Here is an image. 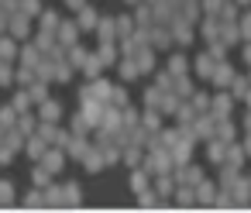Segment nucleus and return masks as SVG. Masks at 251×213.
<instances>
[{"label":"nucleus","mask_w":251,"mask_h":213,"mask_svg":"<svg viewBox=\"0 0 251 213\" xmlns=\"http://www.w3.org/2000/svg\"><path fill=\"white\" fill-rule=\"evenodd\" d=\"M7 31H11L18 42H25V38L31 35V18H28L25 11H14V14H11V21H7Z\"/></svg>","instance_id":"obj_1"},{"label":"nucleus","mask_w":251,"mask_h":213,"mask_svg":"<svg viewBox=\"0 0 251 213\" xmlns=\"http://www.w3.org/2000/svg\"><path fill=\"white\" fill-rule=\"evenodd\" d=\"M42 165L55 175V172H62V165H66V148H59V144H49V151L42 155Z\"/></svg>","instance_id":"obj_2"},{"label":"nucleus","mask_w":251,"mask_h":213,"mask_svg":"<svg viewBox=\"0 0 251 213\" xmlns=\"http://www.w3.org/2000/svg\"><path fill=\"white\" fill-rule=\"evenodd\" d=\"M83 100H100V103H107V100H110V86L97 76V79H90V86H83Z\"/></svg>","instance_id":"obj_3"},{"label":"nucleus","mask_w":251,"mask_h":213,"mask_svg":"<svg viewBox=\"0 0 251 213\" xmlns=\"http://www.w3.org/2000/svg\"><path fill=\"white\" fill-rule=\"evenodd\" d=\"M103 110H107V103H100V100H83V117H86V124L90 127H100V120H103Z\"/></svg>","instance_id":"obj_4"},{"label":"nucleus","mask_w":251,"mask_h":213,"mask_svg":"<svg viewBox=\"0 0 251 213\" xmlns=\"http://www.w3.org/2000/svg\"><path fill=\"white\" fill-rule=\"evenodd\" d=\"M76 38H79V24H76V21H62V24H59V31H55V42H59V45H66V48H73V45H76Z\"/></svg>","instance_id":"obj_5"},{"label":"nucleus","mask_w":251,"mask_h":213,"mask_svg":"<svg viewBox=\"0 0 251 213\" xmlns=\"http://www.w3.org/2000/svg\"><path fill=\"white\" fill-rule=\"evenodd\" d=\"M21 55V45H18V38L11 35V31H4V35H0V59H18Z\"/></svg>","instance_id":"obj_6"},{"label":"nucleus","mask_w":251,"mask_h":213,"mask_svg":"<svg viewBox=\"0 0 251 213\" xmlns=\"http://www.w3.org/2000/svg\"><path fill=\"white\" fill-rule=\"evenodd\" d=\"M25 151H28L35 162H42V155L49 151V141H45L42 134H28V141H25Z\"/></svg>","instance_id":"obj_7"},{"label":"nucleus","mask_w":251,"mask_h":213,"mask_svg":"<svg viewBox=\"0 0 251 213\" xmlns=\"http://www.w3.org/2000/svg\"><path fill=\"white\" fill-rule=\"evenodd\" d=\"M31 103H35V100H31V93H28V86H18V93L11 96V107H14L18 114H28Z\"/></svg>","instance_id":"obj_8"},{"label":"nucleus","mask_w":251,"mask_h":213,"mask_svg":"<svg viewBox=\"0 0 251 213\" xmlns=\"http://www.w3.org/2000/svg\"><path fill=\"white\" fill-rule=\"evenodd\" d=\"M66 151H69L73 158H79V162H83V155L90 151V141H86V134H73V138H69V144H66Z\"/></svg>","instance_id":"obj_9"},{"label":"nucleus","mask_w":251,"mask_h":213,"mask_svg":"<svg viewBox=\"0 0 251 213\" xmlns=\"http://www.w3.org/2000/svg\"><path fill=\"white\" fill-rule=\"evenodd\" d=\"M59 24H62V18H59L52 7L38 14V28H42V31H52V35H55V31H59Z\"/></svg>","instance_id":"obj_10"},{"label":"nucleus","mask_w":251,"mask_h":213,"mask_svg":"<svg viewBox=\"0 0 251 213\" xmlns=\"http://www.w3.org/2000/svg\"><path fill=\"white\" fill-rule=\"evenodd\" d=\"M35 79H42V83H55V62H52L49 55L35 66Z\"/></svg>","instance_id":"obj_11"},{"label":"nucleus","mask_w":251,"mask_h":213,"mask_svg":"<svg viewBox=\"0 0 251 213\" xmlns=\"http://www.w3.org/2000/svg\"><path fill=\"white\" fill-rule=\"evenodd\" d=\"M59 117H62V107H59L55 100L38 103V120H59Z\"/></svg>","instance_id":"obj_12"},{"label":"nucleus","mask_w":251,"mask_h":213,"mask_svg":"<svg viewBox=\"0 0 251 213\" xmlns=\"http://www.w3.org/2000/svg\"><path fill=\"white\" fill-rule=\"evenodd\" d=\"M83 165H86L90 172H97V168H103V165H107V162H103V148H93V144H90V151L83 155Z\"/></svg>","instance_id":"obj_13"},{"label":"nucleus","mask_w":251,"mask_h":213,"mask_svg":"<svg viewBox=\"0 0 251 213\" xmlns=\"http://www.w3.org/2000/svg\"><path fill=\"white\" fill-rule=\"evenodd\" d=\"M42 59H45V55H42V52H38V45H35V42H31V45H25V48H21V66H31V69H35V66H38V62H42Z\"/></svg>","instance_id":"obj_14"},{"label":"nucleus","mask_w":251,"mask_h":213,"mask_svg":"<svg viewBox=\"0 0 251 213\" xmlns=\"http://www.w3.org/2000/svg\"><path fill=\"white\" fill-rule=\"evenodd\" d=\"M79 18H76V24H79V31H86V28H97V11L93 7H83V11H76Z\"/></svg>","instance_id":"obj_15"},{"label":"nucleus","mask_w":251,"mask_h":213,"mask_svg":"<svg viewBox=\"0 0 251 213\" xmlns=\"http://www.w3.org/2000/svg\"><path fill=\"white\" fill-rule=\"evenodd\" d=\"M100 69H103V59H100V55H86V62H83L86 79H97V76H100Z\"/></svg>","instance_id":"obj_16"},{"label":"nucleus","mask_w":251,"mask_h":213,"mask_svg":"<svg viewBox=\"0 0 251 213\" xmlns=\"http://www.w3.org/2000/svg\"><path fill=\"white\" fill-rule=\"evenodd\" d=\"M45 206H66L62 186H45Z\"/></svg>","instance_id":"obj_17"},{"label":"nucleus","mask_w":251,"mask_h":213,"mask_svg":"<svg viewBox=\"0 0 251 213\" xmlns=\"http://www.w3.org/2000/svg\"><path fill=\"white\" fill-rule=\"evenodd\" d=\"M35 45H38V52H42V55H49V48L55 45V35H52V31H42V28H38V35H35Z\"/></svg>","instance_id":"obj_18"},{"label":"nucleus","mask_w":251,"mask_h":213,"mask_svg":"<svg viewBox=\"0 0 251 213\" xmlns=\"http://www.w3.org/2000/svg\"><path fill=\"white\" fill-rule=\"evenodd\" d=\"M28 93H31V100H35V103H45V100H49V83L35 79V83L28 86Z\"/></svg>","instance_id":"obj_19"},{"label":"nucleus","mask_w":251,"mask_h":213,"mask_svg":"<svg viewBox=\"0 0 251 213\" xmlns=\"http://www.w3.org/2000/svg\"><path fill=\"white\" fill-rule=\"evenodd\" d=\"M35 134H42L49 144H55V134H59V127H55V120H38V131Z\"/></svg>","instance_id":"obj_20"},{"label":"nucleus","mask_w":251,"mask_h":213,"mask_svg":"<svg viewBox=\"0 0 251 213\" xmlns=\"http://www.w3.org/2000/svg\"><path fill=\"white\" fill-rule=\"evenodd\" d=\"M69 79H73V62L69 59L55 62V83H69Z\"/></svg>","instance_id":"obj_21"},{"label":"nucleus","mask_w":251,"mask_h":213,"mask_svg":"<svg viewBox=\"0 0 251 213\" xmlns=\"http://www.w3.org/2000/svg\"><path fill=\"white\" fill-rule=\"evenodd\" d=\"M14 83H18V86H31V83H35V69H31V66L14 69Z\"/></svg>","instance_id":"obj_22"},{"label":"nucleus","mask_w":251,"mask_h":213,"mask_svg":"<svg viewBox=\"0 0 251 213\" xmlns=\"http://www.w3.org/2000/svg\"><path fill=\"white\" fill-rule=\"evenodd\" d=\"M18 127H21L25 134H35V131H38V117H35V114H18Z\"/></svg>","instance_id":"obj_23"},{"label":"nucleus","mask_w":251,"mask_h":213,"mask_svg":"<svg viewBox=\"0 0 251 213\" xmlns=\"http://www.w3.org/2000/svg\"><path fill=\"white\" fill-rule=\"evenodd\" d=\"M25 206H28V210H38V206H45V189H38V186H35V189L25 196Z\"/></svg>","instance_id":"obj_24"},{"label":"nucleus","mask_w":251,"mask_h":213,"mask_svg":"<svg viewBox=\"0 0 251 213\" xmlns=\"http://www.w3.org/2000/svg\"><path fill=\"white\" fill-rule=\"evenodd\" d=\"M49 175H52V172H49V168L38 162V165H35V172H31V182H35L38 189H45V186H49Z\"/></svg>","instance_id":"obj_25"},{"label":"nucleus","mask_w":251,"mask_h":213,"mask_svg":"<svg viewBox=\"0 0 251 213\" xmlns=\"http://www.w3.org/2000/svg\"><path fill=\"white\" fill-rule=\"evenodd\" d=\"M14 124H18V110H14V107H0V127L7 131V127H14Z\"/></svg>","instance_id":"obj_26"},{"label":"nucleus","mask_w":251,"mask_h":213,"mask_svg":"<svg viewBox=\"0 0 251 213\" xmlns=\"http://www.w3.org/2000/svg\"><path fill=\"white\" fill-rule=\"evenodd\" d=\"M14 83V66L7 59H0V86H11Z\"/></svg>","instance_id":"obj_27"},{"label":"nucleus","mask_w":251,"mask_h":213,"mask_svg":"<svg viewBox=\"0 0 251 213\" xmlns=\"http://www.w3.org/2000/svg\"><path fill=\"white\" fill-rule=\"evenodd\" d=\"M66 59H69V62H73V69H83V62H86V52H83V48H79V45H73V48H69V55H66Z\"/></svg>","instance_id":"obj_28"},{"label":"nucleus","mask_w":251,"mask_h":213,"mask_svg":"<svg viewBox=\"0 0 251 213\" xmlns=\"http://www.w3.org/2000/svg\"><path fill=\"white\" fill-rule=\"evenodd\" d=\"M62 196H66V206H76V203H79V186H76V182L62 186Z\"/></svg>","instance_id":"obj_29"},{"label":"nucleus","mask_w":251,"mask_h":213,"mask_svg":"<svg viewBox=\"0 0 251 213\" xmlns=\"http://www.w3.org/2000/svg\"><path fill=\"white\" fill-rule=\"evenodd\" d=\"M11 203H14V186L0 182V206H11Z\"/></svg>","instance_id":"obj_30"},{"label":"nucleus","mask_w":251,"mask_h":213,"mask_svg":"<svg viewBox=\"0 0 251 213\" xmlns=\"http://www.w3.org/2000/svg\"><path fill=\"white\" fill-rule=\"evenodd\" d=\"M21 11H25L28 18H38V14H42V0H21Z\"/></svg>","instance_id":"obj_31"},{"label":"nucleus","mask_w":251,"mask_h":213,"mask_svg":"<svg viewBox=\"0 0 251 213\" xmlns=\"http://www.w3.org/2000/svg\"><path fill=\"white\" fill-rule=\"evenodd\" d=\"M97 31H100V38H103V42H110V38H114V31H117V24H110V21H97Z\"/></svg>","instance_id":"obj_32"},{"label":"nucleus","mask_w":251,"mask_h":213,"mask_svg":"<svg viewBox=\"0 0 251 213\" xmlns=\"http://www.w3.org/2000/svg\"><path fill=\"white\" fill-rule=\"evenodd\" d=\"M97 55H100V59H103V66H110V62H114V45H110V42H103V45H100V52H97Z\"/></svg>","instance_id":"obj_33"},{"label":"nucleus","mask_w":251,"mask_h":213,"mask_svg":"<svg viewBox=\"0 0 251 213\" xmlns=\"http://www.w3.org/2000/svg\"><path fill=\"white\" fill-rule=\"evenodd\" d=\"M86 131H90L86 117H83V114H76V117H73V134H86Z\"/></svg>","instance_id":"obj_34"},{"label":"nucleus","mask_w":251,"mask_h":213,"mask_svg":"<svg viewBox=\"0 0 251 213\" xmlns=\"http://www.w3.org/2000/svg\"><path fill=\"white\" fill-rule=\"evenodd\" d=\"M11 158H14V151H11V148H7V144H0V165H7V162H11Z\"/></svg>","instance_id":"obj_35"},{"label":"nucleus","mask_w":251,"mask_h":213,"mask_svg":"<svg viewBox=\"0 0 251 213\" xmlns=\"http://www.w3.org/2000/svg\"><path fill=\"white\" fill-rule=\"evenodd\" d=\"M69 138H73L69 131H59V134H55V144H59V148H66V144H69Z\"/></svg>","instance_id":"obj_36"},{"label":"nucleus","mask_w":251,"mask_h":213,"mask_svg":"<svg viewBox=\"0 0 251 213\" xmlns=\"http://www.w3.org/2000/svg\"><path fill=\"white\" fill-rule=\"evenodd\" d=\"M7 21H11V14H7L4 7H0V35H4V31H7Z\"/></svg>","instance_id":"obj_37"},{"label":"nucleus","mask_w":251,"mask_h":213,"mask_svg":"<svg viewBox=\"0 0 251 213\" xmlns=\"http://www.w3.org/2000/svg\"><path fill=\"white\" fill-rule=\"evenodd\" d=\"M110 100H114V107H124V93L121 90H110Z\"/></svg>","instance_id":"obj_38"},{"label":"nucleus","mask_w":251,"mask_h":213,"mask_svg":"<svg viewBox=\"0 0 251 213\" xmlns=\"http://www.w3.org/2000/svg\"><path fill=\"white\" fill-rule=\"evenodd\" d=\"M66 4H69L73 11H83V7H86V0H66Z\"/></svg>","instance_id":"obj_39"},{"label":"nucleus","mask_w":251,"mask_h":213,"mask_svg":"<svg viewBox=\"0 0 251 213\" xmlns=\"http://www.w3.org/2000/svg\"><path fill=\"white\" fill-rule=\"evenodd\" d=\"M0 141H4V127H0Z\"/></svg>","instance_id":"obj_40"},{"label":"nucleus","mask_w":251,"mask_h":213,"mask_svg":"<svg viewBox=\"0 0 251 213\" xmlns=\"http://www.w3.org/2000/svg\"><path fill=\"white\" fill-rule=\"evenodd\" d=\"M0 4H4V0H0Z\"/></svg>","instance_id":"obj_41"}]
</instances>
